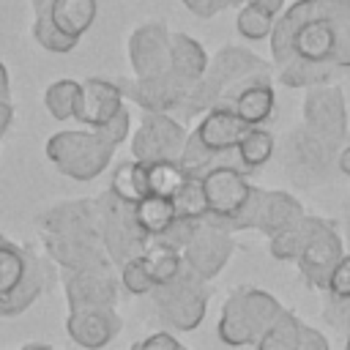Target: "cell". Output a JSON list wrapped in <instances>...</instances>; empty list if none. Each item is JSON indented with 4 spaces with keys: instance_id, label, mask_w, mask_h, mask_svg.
<instances>
[{
    "instance_id": "1",
    "label": "cell",
    "mask_w": 350,
    "mask_h": 350,
    "mask_svg": "<svg viewBox=\"0 0 350 350\" xmlns=\"http://www.w3.org/2000/svg\"><path fill=\"white\" fill-rule=\"evenodd\" d=\"M284 306L260 287L238 290L221 306V317L216 323V334L230 347L257 345V339L282 317Z\"/></svg>"
},
{
    "instance_id": "2",
    "label": "cell",
    "mask_w": 350,
    "mask_h": 350,
    "mask_svg": "<svg viewBox=\"0 0 350 350\" xmlns=\"http://www.w3.org/2000/svg\"><path fill=\"white\" fill-rule=\"evenodd\" d=\"M46 159L71 180H93L98 178L109 161L115 148L104 142L93 129H66L55 131L44 145Z\"/></svg>"
},
{
    "instance_id": "3",
    "label": "cell",
    "mask_w": 350,
    "mask_h": 350,
    "mask_svg": "<svg viewBox=\"0 0 350 350\" xmlns=\"http://www.w3.org/2000/svg\"><path fill=\"white\" fill-rule=\"evenodd\" d=\"M150 298L159 320L175 331H194L202 323L208 309V287L186 265L172 282L153 287Z\"/></svg>"
},
{
    "instance_id": "4",
    "label": "cell",
    "mask_w": 350,
    "mask_h": 350,
    "mask_svg": "<svg viewBox=\"0 0 350 350\" xmlns=\"http://www.w3.org/2000/svg\"><path fill=\"white\" fill-rule=\"evenodd\" d=\"M96 205H98V238L109 262L120 268L126 260L142 254L150 238L139 230L134 219V205L120 202L118 197L109 194V189L96 197Z\"/></svg>"
},
{
    "instance_id": "5",
    "label": "cell",
    "mask_w": 350,
    "mask_h": 350,
    "mask_svg": "<svg viewBox=\"0 0 350 350\" xmlns=\"http://www.w3.org/2000/svg\"><path fill=\"white\" fill-rule=\"evenodd\" d=\"M304 126L306 134L323 142L325 148L336 150L350 129L345 93L336 85H314L304 96Z\"/></svg>"
},
{
    "instance_id": "6",
    "label": "cell",
    "mask_w": 350,
    "mask_h": 350,
    "mask_svg": "<svg viewBox=\"0 0 350 350\" xmlns=\"http://www.w3.org/2000/svg\"><path fill=\"white\" fill-rule=\"evenodd\" d=\"M189 139L186 126L167 112H145L137 131L131 134V159L142 164L178 161Z\"/></svg>"
},
{
    "instance_id": "7",
    "label": "cell",
    "mask_w": 350,
    "mask_h": 350,
    "mask_svg": "<svg viewBox=\"0 0 350 350\" xmlns=\"http://www.w3.org/2000/svg\"><path fill=\"white\" fill-rule=\"evenodd\" d=\"M200 186L208 205L205 219H219V221L235 216L252 191V183L246 180V175L232 164H216L213 170H208L200 178Z\"/></svg>"
},
{
    "instance_id": "8",
    "label": "cell",
    "mask_w": 350,
    "mask_h": 350,
    "mask_svg": "<svg viewBox=\"0 0 350 350\" xmlns=\"http://www.w3.org/2000/svg\"><path fill=\"white\" fill-rule=\"evenodd\" d=\"M235 252V241L230 232H224L221 227L211 224L202 219L200 230L194 232V238L189 241V246L180 252L183 254V265L197 273L202 282H211L213 276L221 273V268L230 262Z\"/></svg>"
},
{
    "instance_id": "9",
    "label": "cell",
    "mask_w": 350,
    "mask_h": 350,
    "mask_svg": "<svg viewBox=\"0 0 350 350\" xmlns=\"http://www.w3.org/2000/svg\"><path fill=\"white\" fill-rule=\"evenodd\" d=\"M342 257H345V249H342V238L336 235L334 224L325 221V219H320V216H314L312 238H309V243L304 246L301 257L295 260L301 276H304L312 287L328 290L331 271L336 268V262H339Z\"/></svg>"
},
{
    "instance_id": "10",
    "label": "cell",
    "mask_w": 350,
    "mask_h": 350,
    "mask_svg": "<svg viewBox=\"0 0 350 350\" xmlns=\"http://www.w3.org/2000/svg\"><path fill=\"white\" fill-rule=\"evenodd\" d=\"M118 88H120L123 98L142 107L145 112H167V115L172 109L180 112V107L191 90L172 71H164V74L148 77V79H118Z\"/></svg>"
},
{
    "instance_id": "11",
    "label": "cell",
    "mask_w": 350,
    "mask_h": 350,
    "mask_svg": "<svg viewBox=\"0 0 350 350\" xmlns=\"http://www.w3.org/2000/svg\"><path fill=\"white\" fill-rule=\"evenodd\" d=\"M170 38L164 22H145L129 36V63L134 79H148L170 71Z\"/></svg>"
},
{
    "instance_id": "12",
    "label": "cell",
    "mask_w": 350,
    "mask_h": 350,
    "mask_svg": "<svg viewBox=\"0 0 350 350\" xmlns=\"http://www.w3.org/2000/svg\"><path fill=\"white\" fill-rule=\"evenodd\" d=\"M44 249L52 262L63 271H90V268H112L98 235H44Z\"/></svg>"
},
{
    "instance_id": "13",
    "label": "cell",
    "mask_w": 350,
    "mask_h": 350,
    "mask_svg": "<svg viewBox=\"0 0 350 350\" xmlns=\"http://www.w3.org/2000/svg\"><path fill=\"white\" fill-rule=\"evenodd\" d=\"M123 328L120 314L115 306H90V309H68L66 317V334L74 345L85 350H101L107 347Z\"/></svg>"
},
{
    "instance_id": "14",
    "label": "cell",
    "mask_w": 350,
    "mask_h": 350,
    "mask_svg": "<svg viewBox=\"0 0 350 350\" xmlns=\"http://www.w3.org/2000/svg\"><path fill=\"white\" fill-rule=\"evenodd\" d=\"M63 290L68 309H90V306H115L118 282L112 268H90V271H63Z\"/></svg>"
},
{
    "instance_id": "15",
    "label": "cell",
    "mask_w": 350,
    "mask_h": 350,
    "mask_svg": "<svg viewBox=\"0 0 350 350\" xmlns=\"http://www.w3.org/2000/svg\"><path fill=\"white\" fill-rule=\"evenodd\" d=\"M123 107L126 104H123V93H120L118 82H109L101 77H88L79 85V101H77L74 120L88 129H98L109 118H115Z\"/></svg>"
},
{
    "instance_id": "16",
    "label": "cell",
    "mask_w": 350,
    "mask_h": 350,
    "mask_svg": "<svg viewBox=\"0 0 350 350\" xmlns=\"http://www.w3.org/2000/svg\"><path fill=\"white\" fill-rule=\"evenodd\" d=\"M249 131V126L235 115L232 107L227 104H216L211 107L200 120H197V139L216 156H227V153H235L238 142L243 139V134Z\"/></svg>"
},
{
    "instance_id": "17",
    "label": "cell",
    "mask_w": 350,
    "mask_h": 350,
    "mask_svg": "<svg viewBox=\"0 0 350 350\" xmlns=\"http://www.w3.org/2000/svg\"><path fill=\"white\" fill-rule=\"evenodd\" d=\"M41 235H98V205L96 200H66L46 208L38 216Z\"/></svg>"
},
{
    "instance_id": "18",
    "label": "cell",
    "mask_w": 350,
    "mask_h": 350,
    "mask_svg": "<svg viewBox=\"0 0 350 350\" xmlns=\"http://www.w3.org/2000/svg\"><path fill=\"white\" fill-rule=\"evenodd\" d=\"M339 30L328 19H306L293 36V57L290 63H312V66H331ZM334 68V66H331Z\"/></svg>"
},
{
    "instance_id": "19",
    "label": "cell",
    "mask_w": 350,
    "mask_h": 350,
    "mask_svg": "<svg viewBox=\"0 0 350 350\" xmlns=\"http://www.w3.org/2000/svg\"><path fill=\"white\" fill-rule=\"evenodd\" d=\"M49 276H52L49 262L44 257H38L33 249H27V273L16 284V290H11L8 295L0 298V317H16V314L27 312L41 298V293L46 290Z\"/></svg>"
},
{
    "instance_id": "20",
    "label": "cell",
    "mask_w": 350,
    "mask_h": 350,
    "mask_svg": "<svg viewBox=\"0 0 350 350\" xmlns=\"http://www.w3.org/2000/svg\"><path fill=\"white\" fill-rule=\"evenodd\" d=\"M306 19H317V0H295L293 5H287L276 16L273 33H271V57H273V63L279 68H284L290 63V57H293V36Z\"/></svg>"
},
{
    "instance_id": "21",
    "label": "cell",
    "mask_w": 350,
    "mask_h": 350,
    "mask_svg": "<svg viewBox=\"0 0 350 350\" xmlns=\"http://www.w3.org/2000/svg\"><path fill=\"white\" fill-rule=\"evenodd\" d=\"M208 55L197 38L189 33H172L170 38V71L189 88H194L208 71Z\"/></svg>"
},
{
    "instance_id": "22",
    "label": "cell",
    "mask_w": 350,
    "mask_h": 350,
    "mask_svg": "<svg viewBox=\"0 0 350 350\" xmlns=\"http://www.w3.org/2000/svg\"><path fill=\"white\" fill-rule=\"evenodd\" d=\"M306 211L304 205L287 194V191H265V200H262V213H260V224L257 230L268 238L284 232V230H293L304 221Z\"/></svg>"
},
{
    "instance_id": "23",
    "label": "cell",
    "mask_w": 350,
    "mask_h": 350,
    "mask_svg": "<svg viewBox=\"0 0 350 350\" xmlns=\"http://www.w3.org/2000/svg\"><path fill=\"white\" fill-rule=\"evenodd\" d=\"M273 101H276V96H273L271 79H260V82L246 85L232 98V109L246 126H262L273 112Z\"/></svg>"
},
{
    "instance_id": "24",
    "label": "cell",
    "mask_w": 350,
    "mask_h": 350,
    "mask_svg": "<svg viewBox=\"0 0 350 350\" xmlns=\"http://www.w3.org/2000/svg\"><path fill=\"white\" fill-rule=\"evenodd\" d=\"M96 14H98L96 0H55V5L49 11V19L55 22L57 30H63L66 36L79 41L93 27Z\"/></svg>"
},
{
    "instance_id": "25",
    "label": "cell",
    "mask_w": 350,
    "mask_h": 350,
    "mask_svg": "<svg viewBox=\"0 0 350 350\" xmlns=\"http://www.w3.org/2000/svg\"><path fill=\"white\" fill-rule=\"evenodd\" d=\"M109 194L118 197L126 205H137L148 197V167L142 161H123L112 170L109 178Z\"/></svg>"
},
{
    "instance_id": "26",
    "label": "cell",
    "mask_w": 350,
    "mask_h": 350,
    "mask_svg": "<svg viewBox=\"0 0 350 350\" xmlns=\"http://www.w3.org/2000/svg\"><path fill=\"white\" fill-rule=\"evenodd\" d=\"M134 219H137L139 230H142L148 238H161V235L172 227V221L178 219V213H175L172 200L148 194L142 202L134 205Z\"/></svg>"
},
{
    "instance_id": "27",
    "label": "cell",
    "mask_w": 350,
    "mask_h": 350,
    "mask_svg": "<svg viewBox=\"0 0 350 350\" xmlns=\"http://www.w3.org/2000/svg\"><path fill=\"white\" fill-rule=\"evenodd\" d=\"M142 257H145L148 273H150V279H153L156 287L172 282L183 271V254L175 246H170V243H164L159 238H150L148 241V246L142 249Z\"/></svg>"
},
{
    "instance_id": "28",
    "label": "cell",
    "mask_w": 350,
    "mask_h": 350,
    "mask_svg": "<svg viewBox=\"0 0 350 350\" xmlns=\"http://www.w3.org/2000/svg\"><path fill=\"white\" fill-rule=\"evenodd\" d=\"M145 167H148V194H153V197L172 200L191 180L178 161H153Z\"/></svg>"
},
{
    "instance_id": "29",
    "label": "cell",
    "mask_w": 350,
    "mask_h": 350,
    "mask_svg": "<svg viewBox=\"0 0 350 350\" xmlns=\"http://www.w3.org/2000/svg\"><path fill=\"white\" fill-rule=\"evenodd\" d=\"M235 156L241 159V164L246 170H257V167L268 164V159L273 156V134L265 131L262 126H249V131L243 134V139L235 148Z\"/></svg>"
},
{
    "instance_id": "30",
    "label": "cell",
    "mask_w": 350,
    "mask_h": 350,
    "mask_svg": "<svg viewBox=\"0 0 350 350\" xmlns=\"http://www.w3.org/2000/svg\"><path fill=\"white\" fill-rule=\"evenodd\" d=\"M301 320L284 309L282 317L257 339V350H298V342H301Z\"/></svg>"
},
{
    "instance_id": "31",
    "label": "cell",
    "mask_w": 350,
    "mask_h": 350,
    "mask_svg": "<svg viewBox=\"0 0 350 350\" xmlns=\"http://www.w3.org/2000/svg\"><path fill=\"white\" fill-rule=\"evenodd\" d=\"M79 85L77 79H55L44 90V107L55 120H71L79 101Z\"/></svg>"
},
{
    "instance_id": "32",
    "label": "cell",
    "mask_w": 350,
    "mask_h": 350,
    "mask_svg": "<svg viewBox=\"0 0 350 350\" xmlns=\"http://www.w3.org/2000/svg\"><path fill=\"white\" fill-rule=\"evenodd\" d=\"M312 230H314V216H304V221H301L298 227L284 230V232L268 238V241H271V254H273L276 260H282V262H295V260L301 257L304 246L309 243Z\"/></svg>"
},
{
    "instance_id": "33",
    "label": "cell",
    "mask_w": 350,
    "mask_h": 350,
    "mask_svg": "<svg viewBox=\"0 0 350 350\" xmlns=\"http://www.w3.org/2000/svg\"><path fill=\"white\" fill-rule=\"evenodd\" d=\"M25 273H27V246H19L14 241L0 243V298L16 290Z\"/></svg>"
},
{
    "instance_id": "34",
    "label": "cell",
    "mask_w": 350,
    "mask_h": 350,
    "mask_svg": "<svg viewBox=\"0 0 350 350\" xmlns=\"http://www.w3.org/2000/svg\"><path fill=\"white\" fill-rule=\"evenodd\" d=\"M273 22H276V16H271L268 11H262L252 3H243L238 16H235V30L246 41H262V38H271Z\"/></svg>"
},
{
    "instance_id": "35",
    "label": "cell",
    "mask_w": 350,
    "mask_h": 350,
    "mask_svg": "<svg viewBox=\"0 0 350 350\" xmlns=\"http://www.w3.org/2000/svg\"><path fill=\"white\" fill-rule=\"evenodd\" d=\"M178 164L183 167V172H186L189 178H197V180H200L208 170H213L216 164H224V161H221V156L211 153V150L197 139L194 131H189V139H186V145H183V153H180Z\"/></svg>"
},
{
    "instance_id": "36",
    "label": "cell",
    "mask_w": 350,
    "mask_h": 350,
    "mask_svg": "<svg viewBox=\"0 0 350 350\" xmlns=\"http://www.w3.org/2000/svg\"><path fill=\"white\" fill-rule=\"evenodd\" d=\"M336 68L331 66H312V63H287L284 68H279V79L287 88H314V85H325L331 79Z\"/></svg>"
},
{
    "instance_id": "37",
    "label": "cell",
    "mask_w": 350,
    "mask_h": 350,
    "mask_svg": "<svg viewBox=\"0 0 350 350\" xmlns=\"http://www.w3.org/2000/svg\"><path fill=\"white\" fill-rule=\"evenodd\" d=\"M33 38H36V44L41 49L55 52V55H66L79 44L77 38L66 36L63 30H57L49 16H33Z\"/></svg>"
},
{
    "instance_id": "38",
    "label": "cell",
    "mask_w": 350,
    "mask_h": 350,
    "mask_svg": "<svg viewBox=\"0 0 350 350\" xmlns=\"http://www.w3.org/2000/svg\"><path fill=\"white\" fill-rule=\"evenodd\" d=\"M172 205H175V213L183 216V219H197L202 221L208 216V205H205V194H202V186L197 178H191L175 197H172Z\"/></svg>"
},
{
    "instance_id": "39",
    "label": "cell",
    "mask_w": 350,
    "mask_h": 350,
    "mask_svg": "<svg viewBox=\"0 0 350 350\" xmlns=\"http://www.w3.org/2000/svg\"><path fill=\"white\" fill-rule=\"evenodd\" d=\"M120 284L131 293V295H150L153 293V279L148 273V265H145V257L137 254L131 260H126L120 265Z\"/></svg>"
},
{
    "instance_id": "40",
    "label": "cell",
    "mask_w": 350,
    "mask_h": 350,
    "mask_svg": "<svg viewBox=\"0 0 350 350\" xmlns=\"http://www.w3.org/2000/svg\"><path fill=\"white\" fill-rule=\"evenodd\" d=\"M104 142H109L112 148H118L120 142H126L129 137H131V112L123 107L115 118H109L104 126H98V129H93Z\"/></svg>"
},
{
    "instance_id": "41",
    "label": "cell",
    "mask_w": 350,
    "mask_h": 350,
    "mask_svg": "<svg viewBox=\"0 0 350 350\" xmlns=\"http://www.w3.org/2000/svg\"><path fill=\"white\" fill-rule=\"evenodd\" d=\"M200 224H202V221H197V219H183V216H178V219L172 221V227H170L159 241H164V243L175 246L178 252H183V249L189 246V241L194 238V232L200 230Z\"/></svg>"
},
{
    "instance_id": "42",
    "label": "cell",
    "mask_w": 350,
    "mask_h": 350,
    "mask_svg": "<svg viewBox=\"0 0 350 350\" xmlns=\"http://www.w3.org/2000/svg\"><path fill=\"white\" fill-rule=\"evenodd\" d=\"M317 19H328L336 27L350 25V0H317Z\"/></svg>"
},
{
    "instance_id": "43",
    "label": "cell",
    "mask_w": 350,
    "mask_h": 350,
    "mask_svg": "<svg viewBox=\"0 0 350 350\" xmlns=\"http://www.w3.org/2000/svg\"><path fill=\"white\" fill-rule=\"evenodd\" d=\"M328 295L331 298H350V254H345L328 279Z\"/></svg>"
},
{
    "instance_id": "44",
    "label": "cell",
    "mask_w": 350,
    "mask_h": 350,
    "mask_svg": "<svg viewBox=\"0 0 350 350\" xmlns=\"http://www.w3.org/2000/svg\"><path fill=\"white\" fill-rule=\"evenodd\" d=\"M323 317L334 325V328H347L350 331V298H331L325 301Z\"/></svg>"
},
{
    "instance_id": "45",
    "label": "cell",
    "mask_w": 350,
    "mask_h": 350,
    "mask_svg": "<svg viewBox=\"0 0 350 350\" xmlns=\"http://www.w3.org/2000/svg\"><path fill=\"white\" fill-rule=\"evenodd\" d=\"M194 16H200V19H211V16H216V14H221L227 5H232L230 0H180Z\"/></svg>"
},
{
    "instance_id": "46",
    "label": "cell",
    "mask_w": 350,
    "mask_h": 350,
    "mask_svg": "<svg viewBox=\"0 0 350 350\" xmlns=\"http://www.w3.org/2000/svg\"><path fill=\"white\" fill-rule=\"evenodd\" d=\"M183 345L170 331H156L139 342V350H180Z\"/></svg>"
},
{
    "instance_id": "47",
    "label": "cell",
    "mask_w": 350,
    "mask_h": 350,
    "mask_svg": "<svg viewBox=\"0 0 350 350\" xmlns=\"http://www.w3.org/2000/svg\"><path fill=\"white\" fill-rule=\"evenodd\" d=\"M331 66H334V68H350V25L339 30V38H336V49H334Z\"/></svg>"
},
{
    "instance_id": "48",
    "label": "cell",
    "mask_w": 350,
    "mask_h": 350,
    "mask_svg": "<svg viewBox=\"0 0 350 350\" xmlns=\"http://www.w3.org/2000/svg\"><path fill=\"white\" fill-rule=\"evenodd\" d=\"M298 350H331L328 339L312 328V325H301V342H298Z\"/></svg>"
},
{
    "instance_id": "49",
    "label": "cell",
    "mask_w": 350,
    "mask_h": 350,
    "mask_svg": "<svg viewBox=\"0 0 350 350\" xmlns=\"http://www.w3.org/2000/svg\"><path fill=\"white\" fill-rule=\"evenodd\" d=\"M11 123H14V104H11V98H0V139L5 137Z\"/></svg>"
},
{
    "instance_id": "50",
    "label": "cell",
    "mask_w": 350,
    "mask_h": 350,
    "mask_svg": "<svg viewBox=\"0 0 350 350\" xmlns=\"http://www.w3.org/2000/svg\"><path fill=\"white\" fill-rule=\"evenodd\" d=\"M246 3H252V5H257V8H262V11H268L271 16H279V14L284 11V0H246Z\"/></svg>"
},
{
    "instance_id": "51",
    "label": "cell",
    "mask_w": 350,
    "mask_h": 350,
    "mask_svg": "<svg viewBox=\"0 0 350 350\" xmlns=\"http://www.w3.org/2000/svg\"><path fill=\"white\" fill-rule=\"evenodd\" d=\"M336 167H339V172H342V175H347V178H350V145L339 148V156H336Z\"/></svg>"
},
{
    "instance_id": "52",
    "label": "cell",
    "mask_w": 350,
    "mask_h": 350,
    "mask_svg": "<svg viewBox=\"0 0 350 350\" xmlns=\"http://www.w3.org/2000/svg\"><path fill=\"white\" fill-rule=\"evenodd\" d=\"M55 0H30V8H33V16H49Z\"/></svg>"
},
{
    "instance_id": "53",
    "label": "cell",
    "mask_w": 350,
    "mask_h": 350,
    "mask_svg": "<svg viewBox=\"0 0 350 350\" xmlns=\"http://www.w3.org/2000/svg\"><path fill=\"white\" fill-rule=\"evenodd\" d=\"M0 98H11V77H8V68L3 66V60H0Z\"/></svg>"
},
{
    "instance_id": "54",
    "label": "cell",
    "mask_w": 350,
    "mask_h": 350,
    "mask_svg": "<svg viewBox=\"0 0 350 350\" xmlns=\"http://www.w3.org/2000/svg\"><path fill=\"white\" fill-rule=\"evenodd\" d=\"M19 350H52L49 345H41V342H30V345H25V347H19Z\"/></svg>"
},
{
    "instance_id": "55",
    "label": "cell",
    "mask_w": 350,
    "mask_h": 350,
    "mask_svg": "<svg viewBox=\"0 0 350 350\" xmlns=\"http://www.w3.org/2000/svg\"><path fill=\"white\" fill-rule=\"evenodd\" d=\"M129 350H139V342H137V345H131V347H129Z\"/></svg>"
},
{
    "instance_id": "56",
    "label": "cell",
    "mask_w": 350,
    "mask_h": 350,
    "mask_svg": "<svg viewBox=\"0 0 350 350\" xmlns=\"http://www.w3.org/2000/svg\"><path fill=\"white\" fill-rule=\"evenodd\" d=\"M5 241H8V238H5V235H3V232H0V243H5Z\"/></svg>"
},
{
    "instance_id": "57",
    "label": "cell",
    "mask_w": 350,
    "mask_h": 350,
    "mask_svg": "<svg viewBox=\"0 0 350 350\" xmlns=\"http://www.w3.org/2000/svg\"><path fill=\"white\" fill-rule=\"evenodd\" d=\"M345 350H350V336H347V345H345Z\"/></svg>"
},
{
    "instance_id": "58",
    "label": "cell",
    "mask_w": 350,
    "mask_h": 350,
    "mask_svg": "<svg viewBox=\"0 0 350 350\" xmlns=\"http://www.w3.org/2000/svg\"><path fill=\"white\" fill-rule=\"evenodd\" d=\"M230 3H232V5H235V3H246V0H230Z\"/></svg>"
},
{
    "instance_id": "59",
    "label": "cell",
    "mask_w": 350,
    "mask_h": 350,
    "mask_svg": "<svg viewBox=\"0 0 350 350\" xmlns=\"http://www.w3.org/2000/svg\"><path fill=\"white\" fill-rule=\"evenodd\" d=\"M180 350H189V347H180Z\"/></svg>"
}]
</instances>
